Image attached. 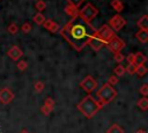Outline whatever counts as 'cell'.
Segmentation results:
<instances>
[{"label": "cell", "mask_w": 148, "mask_h": 133, "mask_svg": "<svg viewBox=\"0 0 148 133\" xmlns=\"http://www.w3.org/2000/svg\"><path fill=\"white\" fill-rule=\"evenodd\" d=\"M96 30L97 29L94 28L91 23L83 21L77 15L62 25L59 34L75 51L80 52L88 45L89 39L96 34Z\"/></svg>", "instance_id": "cell-1"}, {"label": "cell", "mask_w": 148, "mask_h": 133, "mask_svg": "<svg viewBox=\"0 0 148 133\" xmlns=\"http://www.w3.org/2000/svg\"><path fill=\"white\" fill-rule=\"evenodd\" d=\"M76 108L86 118L90 119L98 112L99 109L103 108V105L97 99H95L91 95H87L86 97H83L82 101L77 103Z\"/></svg>", "instance_id": "cell-2"}, {"label": "cell", "mask_w": 148, "mask_h": 133, "mask_svg": "<svg viewBox=\"0 0 148 133\" xmlns=\"http://www.w3.org/2000/svg\"><path fill=\"white\" fill-rule=\"evenodd\" d=\"M97 101L104 106V105H106V104H109L110 102H112L114 98H116V96H117V90L112 87V86H110L108 82L106 83H104L98 90H97Z\"/></svg>", "instance_id": "cell-3"}, {"label": "cell", "mask_w": 148, "mask_h": 133, "mask_svg": "<svg viewBox=\"0 0 148 133\" xmlns=\"http://www.w3.org/2000/svg\"><path fill=\"white\" fill-rule=\"evenodd\" d=\"M97 14H98V9L90 2L86 3L81 9H79V16L88 23H91V21L97 16Z\"/></svg>", "instance_id": "cell-4"}, {"label": "cell", "mask_w": 148, "mask_h": 133, "mask_svg": "<svg viewBox=\"0 0 148 133\" xmlns=\"http://www.w3.org/2000/svg\"><path fill=\"white\" fill-rule=\"evenodd\" d=\"M80 88H82L86 93H88V95H90L96 88H97V81L95 77H92L91 75H87L81 82H80Z\"/></svg>", "instance_id": "cell-5"}, {"label": "cell", "mask_w": 148, "mask_h": 133, "mask_svg": "<svg viewBox=\"0 0 148 133\" xmlns=\"http://www.w3.org/2000/svg\"><path fill=\"white\" fill-rule=\"evenodd\" d=\"M125 24H126V20L121 16V15H119V14H117V15H113L110 20H109V22H108V25L116 32V31H120L124 27H125Z\"/></svg>", "instance_id": "cell-6"}, {"label": "cell", "mask_w": 148, "mask_h": 133, "mask_svg": "<svg viewBox=\"0 0 148 133\" xmlns=\"http://www.w3.org/2000/svg\"><path fill=\"white\" fill-rule=\"evenodd\" d=\"M96 34L105 42V43H108V42H110L114 36H116V34H114V31L108 25V24H103L99 29H97L96 30Z\"/></svg>", "instance_id": "cell-7"}, {"label": "cell", "mask_w": 148, "mask_h": 133, "mask_svg": "<svg viewBox=\"0 0 148 133\" xmlns=\"http://www.w3.org/2000/svg\"><path fill=\"white\" fill-rule=\"evenodd\" d=\"M125 42L123 40V39H120L119 37H117V36H114L110 42H108L106 43V46H108V49L111 51V52H113V53H117V52H120L124 47H125Z\"/></svg>", "instance_id": "cell-8"}, {"label": "cell", "mask_w": 148, "mask_h": 133, "mask_svg": "<svg viewBox=\"0 0 148 133\" xmlns=\"http://www.w3.org/2000/svg\"><path fill=\"white\" fill-rule=\"evenodd\" d=\"M88 45L94 50V51H99L103 46H105L106 45V43L97 35V34H95L90 39H89V42H88Z\"/></svg>", "instance_id": "cell-9"}, {"label": "cell", "mask_w": 148, "mask_h": 133, "mask_svg": "<svg viewBox=\"0 0 148 133\" xmlns=\"http://www.w3.org/2000/svg\"><path fill=\"white\" fill-rule=\"evenodd\" d=\"M14 99V93L9 88H2L0 90V103L1 104H9Z\"/></svg>", "instance_id": "cell-10"}, {"label": "cell", "mask_w": 148, "mask_h": 133, "mask_svg": "<svg viewBox=\"0 0 148 133\" xmlns=\"http://www.w3.org/2000/svg\"><path fill=\"white\" fill-rule=\"evenodd\" d=\"M42 25H43L46 30H49L50 32H52V34H57V32H59V30H60V28H61L57 22H54V21L51 20V19L45 20L44 23H43Z\"/></svg>", "instance_id": "cell-11"}, {"label": "cell", "mask_w": 148, "mask_h": 133, "mask_svg": "<svg viewBox=\"0 0 148 133\" xmlns=\"http://www.w3.org/2000/svg\"><path fill=\"white\" fill-rule=\"evenodd\" d=\"M7 56L12 59V60H14V61H17L22 56H23V52H22V50L18 47V46H16V45H13L9 50H8V52H7Z\"/></svg>", "instance_id": "cell-12"}, {"label": "cell", "mask_w": 148, "mask_h": 133, "mask_svg": "<svg viewBox=\"0 0 148 133\" xmlns=\"http://www.w3.org/2000/svg\"><path fill=\"white\" fill-rule=\"evenodd\" d=\"M147 61V57L141 53V52H136V53H133V64L135 66H139V65H145Z\"/></svg>", "instance_id": "cell-13"}, {"label": "cell", "mask_w": 148, "mask_h": 133, "mask_svg": "<svg viewBox=\"0 0 148 133\" xmlns=\"http://www.w3.org/2000/svg\"><path fill=\"white\" fill-rule=\"evenodd\" d=\"M136 25L140 28V30H147L148 31V15L141 16L136 21Z\"/></svg>", "instance_id": "cell-14"}, {"label": "cell", "mask_w": 148, "mask_h": 133, "mask_svg": "<svg viewBox=\"0 0 148 133\" xmlns=\"http://www.w3.org/2000/svg\"><path fill=\"white\" fill-rule=\"evenodd\" d=\"M65 13H66L67 15H69L71 17H75V16L79 15V8H76V7H74V6L69 5V3H67V5L65 6Z\"/></svg>", "instance_id": "cell-15"}, {"label": "cell", "mask_w": 148, "mask_h": 133, "mask_svg": "<svg viewBox=\"0 0 148 133\" xmlns=\"http://www.w3.org/2000/svg\"><path fill=\"white\" fill-rule=\"evenodd\" d=\"M135 38L139 40V42H141V43H147L148 42V31L147 30H140L139 29V31L138 32H135Z\"/></svg>", "instance_id": "cell-16"}, {"label": "cell", "mask_w": 148, "mask_h": 133, "mask_svg": "<svg viewBox=\"0 0 148 133\" xmlns=\"http://www.w3.org/2000/svg\"><path fill=\"white\" fill-rule=\"evenodd\" d=\"M110 6H111L117 13H120V12L124 10V3H123L120 0H111Z\"/></svg>", "instance_id": "cell-17"}, {"label": "cell", "mask_w": 148, "mask_h": 133, "mask_svg": "<svg viewBox=\"0 0 148 133\" xmlns=\"http://www.w3.org/2000/svg\"><path fill=\"white\" fill-rule=\"evenodd\" d=\"M136 105H138V108L141 109L142 111L148 110V98H147V97H141V98L136 102Z\"/></svg>", "instance_id": "cell-18"}, {"label": "cell", "mask_w": 148, "mask_h": 133, "mask_svg": "<svg viewBox=\"0 0 148 133\" xmlns=\"http://www.w3.org/2000/svg\"><path fill=\"white\" fill-rule=\"evenodd\" d=\"M106 133H125L123 127L118 124H112L108 130H106Z\"/></svg>", "instance_id": "cell-19"}, {"label": "cell", "mask_w": 148, "mask_h": 133, "mask_svg": "<svg viewBox=\"0 0 148 133\" xmlns=\"http://www.w3.org/2000/svg\"><path fill=\"white\" fill-rule=\"evenodd\" d=\"M32 21H34L37 25H42V24L44 23V21H45V16H44L42 13H37L36 15H34Z\"/></svg>", "instance_id": "cell-20"}, {"label": "cell", "mask_w": 148, "mask_h": 133, "mask_svg": "<svg viewBox=\"0 0 148 133\" xmlns=\"http://www.w3.org/2000/svg\"><path fill=\"white\" fill-rule=\"evenodd\" d=\"M113 72H114V75H116V76H123V75L126 73V72H125V67H124L121 64H118V65L114 67Z\"/></svg>", "instance_id": "cell-21"}, {"label": "cell", "mask_w": 148, "mask_h": 133, "mask_svg": "<svg viewBox=\"0 0 148 133\" xmlns=\"http://www.w3.org/2000/svg\"><path fill=\"white\" fill-rule=\"evenodd\" d=\"M7 31H8L10 35H16L17 31H18V27H17V24L14 23V22L9 23L8 27H7Z\"/></svg>", "instance_id": "cell-22"}, {"label": "cell", "mask_w": 148, "mask_h": 133, "mask_svg": "<svg viewBox=\"0 0 148 133\" xmlns=\"http://www.w3.org/2000/svg\"><path fill=\"white\" fill-rule=\"evenodd\" d=\"M147 72H148V69H147L146 65H139V66H136L135 74H138L139 76H143V75H146Z\"/></svg>", "instance_id": "cell-23"}, {"label": "cell", "mask_w": 148, "mask_h": 133, "mask_svg": "<svg viewBox=\"0 0 148 133\" xmlns=\"http://www.w3.org/2000/svg\"><path fill=\"white\" fill-rule=\"evenodd\" d=\"M135 71H136V66H135L133 62H128V64H127V66L125 67V72H126V73H128L130 75L135 74Z\"/></svg>", "instance_id": "cell-24"}, {"label": "cell", "mask_w": 148, "mask_h": 133, "mask_svg": "<svg viewBox=\"0 0 148 133\" xmlns=\"http://www.w3.org/2000/svg\"><path fill=\"white\" fill-rule=\"evenodd\" d=\"M35 8H36L38 12L44 10V9L46 8V3H45V1H43V0H37L36 3H35Z\"/></svg>", "instance_id": "cell-25"}, {"label": "cell", "mask_w": 148, "mask_h": 133, "mask_svg": "<svg viewBox=\"0 0 148 133\" xmlns=\"http://www.w3.org/2000/svg\"><path fill=\"white\" fill-rule=\"evenodd\" d=\"M31 29H32V25L30 24V22H24L21 27V30L23 34H29L31 31Z\"/></svg>", "instance_id": "cell-26"}, {"label": "cell", "mask_w": 148, "mask_h": 133, "mask_svg": "<svg viewBox=\"0 0 148 133\" xmlns=\"http://www.w3.org/2000/svg\"><path fill=\"white\" fill-rule=\"evenodd\" d=\"M16 67H17L18 71H22L23 72V71H25L28 68V62L25 60H18L17 64H16Z\"/></svg>", "instance_id": "cell-27"}, {"label": "cell", "mask_w": 148, "mask_h": 133, "mask_svg": "<svg viewBox=\"0 0 148 133\" xmlns=\"http://www.w3.org/2000/svg\"><path fill=\"white\" fill-rule=\"evenodd\" d=\"M34 89H35L36 93H42V91L44 90V82H42V81H37V82H35V84H34Z\"/></svg>", "instance_id": "cell-28"}, {"label": "cell", "mask_w": 148, "mask_h": 133, "mask_svg": "<svg viewBox=\"0 0 148 133\" xmlns=\"http://www.w3.org/2000/svg\"><path fill=\"white\" fill-rule=\"evenodd\" d=\"M113 59H114L116 62L121 64V61L125 59V57H124V54L121 52H117V53H113Z\"/></svg>", "instance_id": "cell-29"}, {"label": "cell", "mask_w": 148, "mask_h": 133, "mask_svg": "<svg viewBox=\"0 0 148 133\" xmlns=\"http://www.w3.org/2000/svg\"><path fill=\"white\" fill-rule=\"evenodd\" d=\"M139 93L142 95V97H147V95H148V84H147V83H143V84L140 87Z\"/></svg>", "instance_id": "cell-30"}, {"label": "cell", "mask_w": 148, "mask_h": 133, "mask_svg": "<svg viewBox=\"0 0 148 133\" xmlns=\"http://www.w3.org/2000/svg\"><path fill=\"white\" fill-rule=\"evenodd\" d=\"M54 104H56V102H54V99L51 98V97H46L45 101H44V105H45V106H49V108H51V109L54 108Z\"/></svg>", "instance_id": "cell-31"}, {"label": "cell", "mask_w": 148, "mask_h": 133, "mask_svg": "<svg viewBox=\"0 0 148 133\" xmlns=\"http://www.w3.org/2000/svg\"><path fill=\"white\" fill-rule=\"evenodd\" d=\"M66 2L72 5V6H74V7H76V8H79V6L82 5L83 0H66Z\"/></svg>", "instance_id": "cell-32"}, {"label": "cell", "mask_w": 148, "mask_h": 133, "mask_svg": "<svg viewBox=\"0 0 148 133\" xmlns=\"http://www.w3.org/2000/svg\"><path fill=\"white\" fill-rule=\"evenodd\" d=\"M108 83L110 84V86H114V84H117L118 83V76H116V75H111L109 79H108Z\"/></svg>", "instance_id": "cell-33"}, {"label": "cell", "mask_w": 148, "mask_h": 133, "mask_svg": "<svg viewBox=\"0 0 148 133\" xmlns=\"http://www.w3.org/2000/svg\"><path fill=\"white\" fill-rule=\"evenodd\" d=\"M52 110H53V109H51V108H49V106H45V105H43V106L40 108V111H42V113H43V114H45V116L50 114V113L52 112Z\"/></svg>", "instance_id": "cell-34"}, {"label": "cell", "mask_w": 148, "mask_h": 133, "mask_svg": "<svg viewBox=\"0 0 148 133\" xmlns=\"http://www.w3.org/2000/svg\"><path fill=\"white\" fill-rule=\"evenodd\" d=\"M126 59H127L128 62H133V53H130V54L126 57Z\"/></svg>", "instance_id": "cell-35"}, {"label": "cell", "mask_w": 148, "mask_h": 133, "mask_svg": "<svg viewBox=\"0 0 148 133\" xmlns=\"http://www.w3.org/2000/svg\"><path fill=\"white\" fill-rule=\"evenodd\" d=\"M135 133H147L145 130H138V131H135Z\"/></svg>", "instance_id": "cell-36"}, {"label": "cell", "mask_w": 148, "mask_h": 133, "mask_svg": "<svg viewBox=\"0 0 148 133\" xmlns=\"http://www.w3.org/2000/svg\"><path fill=\"white\" fill-rule=\"evenodd\" d=\"M20 133H29V132H28V131H27V130H22V131H21V132H20Z\"/></svg>", "instance_id": "cell-37"}]
</instances>
